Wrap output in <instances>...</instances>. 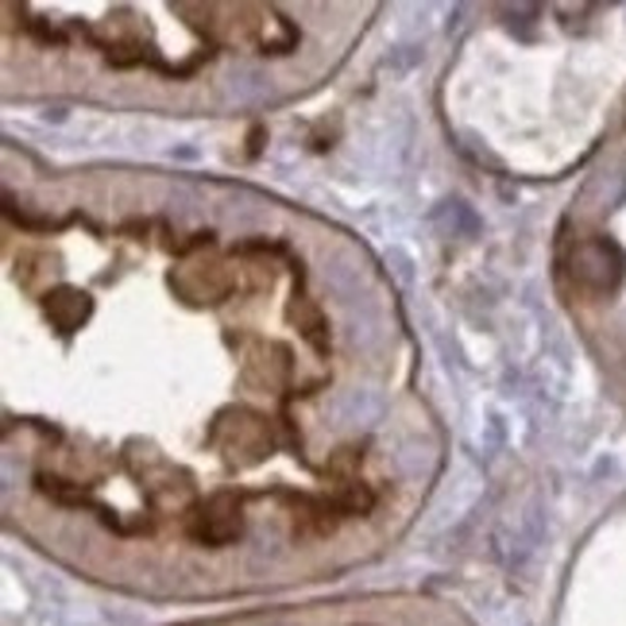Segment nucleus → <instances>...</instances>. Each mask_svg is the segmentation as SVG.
Masks as SVG:
<instances>
[{"mask_svg": "<svg viewBox=\"0 0 626 626\" xmlns=\"http://www.w3.org/2000/svg\"><path fill=\"white\" fill-rule=\"evenodd\" d=\"M186 530L202 545H229L240 538V495L217 491L205 503H197L186 518Z\"/></svg>", "mask_w": 626, "mask_h": 626, "instance_id": "obj_3", "label": "nucleus"}, {"mask_svg": "<svg viewBox=\"0 0 626 626\" xmlns=\"http://www.w3.org/2000/svg\"><path fill=\"white\" fill-rule=\"evenodd\" d=\"M170 287L190 305H217L237 290V272L217 255L194 252L170 272Z\"/></svg>", "mask_w": 626, "mask_h": 626, "instance_id": "obj_2", "label": "nucleus"}, {"mask_svg": "<svg viewBox=\"0 0 626 626\" xmlns=\"http://www.w3.org/2000/svg\"><path fill=\"white\" fill-rule=\"evenodd\" d=\"M209 445L229 468H252L272 453V430L255 410L232 407L217 414V422L209 430Z\"/></svg>", "mask_w": 626, "mask_h": 626, "instance_id": "obj_1", "label": "nucleus"}, {"mask_svg": "<svg viewBox=\"0 0 626 626\" xmlns=\"http://www.w3.org/2000/svg\"><path fill=\"white\" fill-rule=\"evenodd\" d=\"M290 322L302 329V337L310 340L317 352H325V348H329V329H325V317H322V310L310 302V298H294V302H290Z\"/></svg>", "mask_w": 626, "mask_h": 626, "instance_id": "obj_7", "label": "nucleus"}, {"mask_svg": "<svg viewBox=\"0 0 626 626\" xmlns=\"http://www.w3.org/2000/svg\"><path fill=\"white\" fill-rule=\"evenodd\" d=\"M240 380L252 390H272V395H279L290 383V352L282 345H275V340H255L244 352Z\"/></svg>", "mask_w": 626, "mask_h": 626, "instance_id": "obj_4", "label": "nucleus"}, {"mask_svg": "<svg viewBox=\"0 0 626 626\" xmlns=\"http://www.w3.org/2000/svg\"><path fill=\"white\" fill-rule=\"evenodd\" d=\"M618 267H623V255H618V248L607 244V240H588V244H580V252H576L573 260V275L585 282V287H595V290L615 287Z\"/></svg>", "mask_w": 626, "mask_h": 626, "instance_id": "obj_5", "label": "nucleus"}, {"mask_svg": "<svg viewBox=\"0 0 626 626\" xmlns=\"http://www.w3.org/2000/svg\"><path fill=\"white\" fill-rule=\"evenodd\" d=\"M43 310H47V317H51L55 329L74 333V329H82L85 317L94 313V302H89V294H85V290L59 287V290H51V294L43 298Z\"/></svg>", "mask_w": 626, "mask_h": 626, "instance_id": "obj_6", "label": "nucleus"}]
</instances>
